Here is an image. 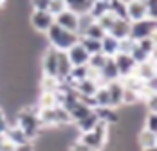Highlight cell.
<instances>
[{"label":"cell","instance_id":"obj_1","mask_svg":"<svg viewBox=\"0 0 157 151\" xmlns=\"http://www.w3.org/2000/svg\"><path fill=\"white\" fill-rule=\"evenodd\" d=\"M16 126L24 131V135L27 137V140H34L40 135V130H42V124L38 121V115H36V108H33L31 105L22 106L18 112H16Z\"/></svg>","mask_w":157,"mask_h":151},{"label":"cell","instance_id":"obj_2","mask_svg":"<svg viewBox=\"0 0 157 151\" xmlns=\"http://www.w3.org/2000/svg\"><path fill=\"white\" fill-rule=\"evenodd\" d=\"M109 133H110V126L103 121H98V124L94 126V130L79 133V138L83 144H87L89 148H92L94 151H103L107 142H109Z\"/></svg>","mask_w":157,"mask_h":151},{"label":"cell","instance_id":"obj_3","mask_svg":"<svg viewBox=\"0 0 157 151\" xmlns=\"http://www.w3.org/2000/svg\"><path fill=\"white\" fill-rule=\"evenodd\" d=\"M45 38H47V45L60 50V52H65L69 47H72L76 42H78V34L71 32V31L62 29L60 25L52 24V27L45 32Z\"/></svg>","mask_w":157,"mask_h":151},{"label":"cell","instance_id":"obj_4","mask_svg":"<svg viewBox=\"0 0 157 151\" xmlns=\"http://www.w3.org/2000/svg\"><path fill=\"white\" fill-rule=\"evenodd\" d=\"M157 34V20L155 18H143L137 22H130V32L128 38L132 42H139L143 38Z\"/></svg>","mask_w":157,"mask_h":151},{"label":"cell","instance_id":"obj_5","mask_svg":"<svg viewBox=\"0 0 157 151\" xmlns=\"http://www.w3.org/2000/svg\"><path fill=\"white\" fill-rule=\"evenodd\" d=\"M54 24V16L49 11H31L29 13V25L38 34H45Z\"/></svg>","mask_w":157,"mask_h":151},{"label":"cell","instance_id":"obj_6","mask_svg":"<svg viewBox=\"0 0 157 151\" xmlns=\"http://www.w3.org/2000/svg\"><path fill=\"white\" fill-rule=\"evenodd\" d=\"M58 52L52 47H45L40 58V67H42V74L44 76H56V67H58Z\"/></svg>","mask_w":157,"mask_h":151},{"label":"cell","instance_id":"obj_7","mask_svg":"<svg viewBox=\"0 0 157 151\" xmlns=\"http://www.w3.org/2000/svg\"><path fill=\"white\" fill-rule=\"evenodd\" d=\"M134 74L137 76V77L141 79V81H144V83H148V81L155 79V77H157V63H155V56L148 58V60L143 61V63H137V65H136V68H134Z\"/></svg>","mask_w":157,"mask_h":151},{"label":"cell","instance_id":"obj_8","mask_svg":"<svg viewBox=\"0 0 157 151\" xmlns=\"http://www.w3.org/2000/svg\"><path fill=\"white\" fill-rule=\"evenodd\" d=\"M65 56H67V60L71 61V65L72 67H83V65H87L89 63V52L81 47L79 42H76L72 47H69L67 50H65Z\"/></svg>","mask_w":157,"mask_h":151},{"label":"cell","instance_id":"obj_9","mask_svg":"<svg viewBox=\"0 0 157 151\" xmlns=\"http://www.w3.org/2000/svg\"><path fill=\"white\" fill-rule=\"evenodd\" d=\"M54 24L60 25L62 29L71 31V32L78 34V15L72 13V11H69V9H65V11H62L60 15L54 16Z\"/></svg>","mask_w":157,"mask_h":151},{"label":"cell","instance_id":"obj_10","mask_svg":"<svg viewBox=\"0 0 157 151\" xmlns=\"http://www.w3.org/2000/svg\"><path fill=\"white\" fill-rule=\"evenodd\" d=\"M143 18H148L144 0H130L126 4V20L128 22H137V20H143Z\"/></svg>","mask_w":157,"mask_h":151},{"label":"cell","instance_id":"obj_11","mask_svg":"<svg viewBox=\"0 0 157 151\" xmlns=\"http://www.w3.org/2000/svg\"><path fill=\"white\" fill-rule=\"evenodd\" d=\"M98 76H99V85H107L110 81H117L119 79V72L116 68L114 58H107L105 65L101 67V70L98 72Z\"/></svg>","mask_w":157,"mask_h":151},{"label":"cell","instance_id":"obj_12","mask_svg":"<svg viewBox=\"0 0 157 151\" xmlns=\"http://www.w3.org/2000/svg\"><path fill=\"white\" fill-rule=\"evenodd\" d=\"M114 63H116V68L119 72V77L128 74H134V68H136V61L132 60L130 54H116L114 56Z\"/></svg>","mask_w":157,"mask_h":151},{"label":"cell","instance_id":"obj_13","mask_svg":"<svg viewBox=\"0 0 157 151\" xmlns=\"http://www.w3.org/2000/svg\"><path fill=\"white\" fill-rule=\"evenodd\" d=\"M107 90H109L110 95V106L112 108H119L121 103H123V92H125V87L121 85V81H110L107 83Z\"/></svg>","mask_w":157,"mask_h":151},{"label":"cell","instance_id":"obj_14","mask_svg":"<svg viewBox=\"0 0 157 151\" xmlns=\"http://www.w3.org/2000/svg\"><path fill=\"white\" fill-rule=\"evenodd\" d=\"M98 119L103 122H107L109 126L114 124H119V112L117 108H112V106H105V108H94Z\"/></svg>","mask_w":157,"mask_h":151},{"label":"cell","instance_id":"obj_15","mask_svg":"<svg viewBox=\"0 0 157 151\" xmlns=\"http://www.w3.org/2000/svg\"><path fill=\"white\" fill-rule=\"evenodd\" d=\"M4 138H6V140H9L13 146H22V144L29 142V140H27V137L24 135V131H22L16 124L7 126V130L4 131Z\"/></svg>","mask_w":157,"mask_h":151},{"label":"cell","instance_id":"obj_16","mask_svg":"<svg viewBox=\"0 0 157 151\" xmlns=\"http://www.w3.org/2000/svg\"><path fill=\"white\" fill-rule=\"evenodd\" d=\"M128 32H130V22L126 18H117L112 25V29L109 31L110 36H114L116 40H125L128 38Z\"/></svg>","mask_w":157,"mask_h":151},{"label":"cell","instance_id":"obj_17","mask_svg":"<svg viewBox=\"0 0 157 151\" xmlns=\"http://www.w3.org/2000/svg\"><path fill=\"white\" fill-rule=\"evenodd\" d=\"M99 43H101V54H105L107 58H114L117 54V43H119V40H116L114 36H110L109 32L99 40Z\"/></svg>","mask_w":157,"mask_h":151},{"label":"cell","instance_id":"obj_18","mask_svg":"<svg viewBox=\"0 0 157 151\" xmlns=\"http://www.w3.org/2000/svg\"><path fill=\"white\" fill-rule=\"evenodd\" d=\"M94 4V0H65V6L69 11L76 13V15H85L90 11V6Z\"/></svg>","mask_w":157,"mask_h":151},{"label":"cell","instance_id":"obj_19","mask_svg":"<svg viewBox=\"0 0 157 151\" xmlns=\"http://www.w3.org/2000/svg\"><path fill=\"white\" fill-rule=\"evenodd\" d=\"M98 115H96V112L92 110L89 115H85L83 119H79V121L74 122V126H76V130H78L79 133H85V131H90V130H94V126L98 124Z\"/></svg>","mask_w":157,"mask_h":151},{"label":"cell","instance_id":"obj_20","mask_svg":"<svg viewBox=\"0 0 157 151\" xmlns=\"http://www.w3.org/2000/svg\"><path fill=\"white\" fill-rule=\"evenodd\" d=\"M71 68H72V65H71V61L67 60V56H65V52H58V67H56V77L60 79V81H65L67 79V76L71 72Z\"/></svg>","mask_w":157,"mask_h":151},{"label":"cell","instance_id":"obj_21","mask_svg":"<svg viewBox=\"0 0 157 151\" xmlns=\"http://www.w3.org/2000/svg\"><path fill=\"white\" fill-rule=\"evenodd\" d=\"M92 101H94V108L110 106V95H109V90H107V85L98 87V90H96L94 95H92Z\"/></svg>","mask_w":157,"mask_h":151},{"label":"cell","instance_id":"obj_22","mask_svg":"<svg viewBox=\"0 0 157 151\" xmlns=\"http://www.w3.org/2000/svg\"><path fill=\"white\" fill-rule=\"evenodd\" d=\"M137 144L141 146L143 149L144 148H157V133L148 131V130L143 128L139 131V135H137Z\"/></svg>","mask_w":157,"mask_h":151},{"label":"cell","instance_id":"obj_23","mask_svg":"<svg viewBox=\"0 0 157 151\" xmlns=\"http://www.w3.org/2000/svg\"><path fill=\"white\" fill-rule=\"evenodd\" d=\"M139 49H141L143 52L148 56V58H152V56H155V50H157V34L154 36H148V38H143L139 42H136Z\"/></svg>","mask_w":157,"mask_h":151},{"label":"cell","instance_id":"obj_24","mask_svg":"<svg viewBox=\"0 0 157 151\" xmlns=\"http://www.w3.org/2000/svg\"><path fill=\"white\" fill-rule=\"evenodd\" d=\"M62 81L56 77V76H44L40 79V92H56L60 88Z\"/></svg>","mask_w":157,"mask_h":151},{"label":"cell","instance_id":"obj_25","mask_svg":"<svg viewBox=\"0 0 157 151\" xmlns=\"http://www.w3.org/2000/svg\"><path fill=\"white\" fill-rule=\"evenodd\" d=\"M54 106H58L56 92H40L36 108H54Z\"/></svg>","mask_w":157,"mask_h":151},{"label":"cell","instance_id":"obj_26","mask_svg":"<svg viewBox=\"0 0 157 151\" xmlns=\"http://www.w3.org/2000/svg\"><path fill=\"white\" fill-rule=\"evenodd\" d=\"M78 42L81 43V47L89 52V56L101 52V43H99V40H92V38H87V36H79Z\"/></svg>","mask_w":157,"mask_h":151},{"label":"cell","instance_id":"obj_27","mask_svg":"<svg viewBox=\"0 0 157 151\" xmlns=\"http://www.w3.org/2000/svg\"><path fill=\"white\" fill-rule=\"evenodd\" d=\"M105 13H109V0H94V4L90 6L89 15L96 20V18H99V16L105 15Z\"/></svg>","mask_w":157,"mask_h":151},{"label":"cell","instance_id":"obj_28","mask_svg":"<svg viewBox=\"0 0 157 151\" xmlns=\"http://www.w3.org/2000/svg\"><path fill=\"white\" fill-rule=\"evenodd\" d=\"M109 11L116 18H126V4L119 0H109Z\"/></svg>","mask_w":157,"mask_h":151},{"label":"cell","instance_id":"obj_29","mask_svg":"<svg viewBox=\"0 0 157 151\" xmlns=\"http://www.w3.org/2000/svg\"><path fill=\"white\" fill-rule=\"evenodd\" d=\"M105 34H107V32L101 29V27L96 24V20H94V22H92V24H90V25L85 29V32H83L81 36H87V38H92V40H101Z\"/></svg>","mask_w":157,"mask_h":151},{"label":"cell","instance_id":"obj_30","mask_svg":"<svg viewBox=\"0 0 157 151\" xmlns=\"http://www.w3.org/2000/svg\"><path fill=\"white\" fill-rule=\"evenodd\" d=\"M116 20H117V18H116V16H114V15L109 11V13L101 15L99 18H96V24H98L101 29L105 31V32H109V31L112 29V25H114V22H116Z\"/></svg>","mask_w":157,"mask_h":151},{"label":"cell","instance_id":"obj_31","mask_svg":"<svg viewBox=\"0 0 157 151\" xmlns=\"http://www.w3.org/2000/svg\"><path fill=\"white\" fill-rule=\"evenodd\" d=\"M105 61H107V56H105V54H101V52H98V54H92V56L89 58L87 67H89L90 70L99 72V70H101V67L105 65Z\"/></svg>","mask_w":157,"mask_h":151},{"label":"cell","instance_id":"obj_32","mask_svg":"<svg viewBox=\"0 0 157 151\" xmlns=\"http://www.w3.org/2000/svg\"><path fill=\"white\" fill-rule=\"evenodd\" d=\"M143 128L148 130V131L157 133V113L155 112H146V115H144V126Z\"/></svg>","mask_w":157,"mask_h":151},{"label":"cell","instance_id":"obj_33","mask_svg":"<svg viewBox=\"0 0 157 151\" xmlns=\"http://www.w3.org/2000/svg\"><path fill=\"white\" fill-rule=\"evenodd\" d=\"M92 22H94V18L89 15V13H85V15H78V36H81V34L85 32V29H87Z\"/></svg>","mask_w":157,"mask_h":151},{"label":"cell","instance_id":"obj_34","mask_svg":"<svg viewBox=\"0 0 157 151\" xmlns=\"http://www.w3.org/2000/svg\"><path fill=\"white\" fill-rule=\"evenodd\" d=\"M137 103H139V95H137V92L125 88V92H123V103H121V105L134 106V105H137Z\"/></svg>","mask_w":157,"mask_h":151},{"label":"cell","instance_id":"obj_35","mask_svg":"<svg viewBox=\"0 0 157 151\" xmlns=\"http://www.w3.org/2000/svg\"><path fill=\"white\" fill-rule=\"evenodd\" d=\"M67 9V6H65V0H49V13L52 16L60 15L62 11H65Z\"/></svg>","mask_w":157,"mask_h":151},{"label":"cell","instance_id":"obj_36","mask_svg":"<svg viewBox=\"0 0 157 151\" xmlns=\"http://www.w3.org/2000/svg\"><path fill=\"white\" fill-rule=\"evenodd\" d=\"M134 43H136V42H132L130 38L119 40V43H117V52H119V54H130V50L134 49Z\"/></svg>","mask_w":157,"mask_h":151},{"label":"cell","instance_id":"obj_37","mask_svg":"<svg viewBox=\"0 0 157 151\" xmlns=\"http://www.w3.org/2000/svg\"><path fill=\"white\" fill-rule=\"evenodd\" d=\"M31 11H47L49 9V0H29Z\"/></svg>","mask_w":157,"mask_h":151},{"label":"cell","instance_id":"obj_38","mask_svg":"<svg viewBox=\"0 0 157 151\" xmlns=\"http://www.w3.org/2000/svg\"><path fill=\"white\" fill-rule=\"evenodd\" d=\"M69 151H94V149H92V148H89L87 144H83L81 140H78V138H76V140L69 146Z\"/></svg>","mask_w":157,"mask_h":151},{"label":"cell","instance_id":"obj_39","mask_svg":"<svg viewBox=\"0 0 157 151\" xmlns=\"http://www.w3.org/2000/svg\"><path fill=\"white\" fill-rule=\"evenodd\" d=\"M144 105H146V112H155L157 113V94L150 95V97L144 101Z\"/></svg>","mask_w":157,"mask_h":151},{"label":"cell","instance_id":"obj_40","mask_svg":"<svg viewBox=\"0 0 157 151\" xmlns=\"http://www.w3.org/2000/svg\"><path fill=\"white\" fill-rule=\"evenodd\" d=\"M7 126H9L7 115H6V112H4V106L0 105V135H4V131L7 130Z\"/></svg>","mask_w":157,"mask_h":151},{"label":"cell","instance_id":"obj_41","mask_svg":"<svg viewBox=\"0 0 157 151\" xmlns=\"http://www.w3.org/2000/svg\"><path fill=\"white\" fill-rule=\"evenodd\" d=\"M15 151H34V144L29 140V142H25V144H22V146H16Z\"/></svg>","mask_w":157,"mask_h":151},{"label":"cell","instance_id":"obj_42","mask_svg":"<svg viewBox=\"0 0 157 151\" xmlns=\"http://www.w3.org/2000/svg\"><path fill=\"white\" fill-rule=\"evenodd\" d=\"M15 148H16V146H13L9 140H6V138H4V142H2V146H0V151H15Z\"/></svg>","mask_w":157,"mask_h":151},{"label":"cell","instance_id":"obj_43","mask_svg":"<svg viewBox=\"0 0 157 151\" xmlns=\"http://www.w3.org/2000/svg\"><path fill=\"white\" fill-rule=\"evenodd\" d=\"M143 151H157V148H144Z\"/></svg>","mask_w":157,"mask_h":151},{"label":"cell","instance_id":"obj_44","mask_svg":"<svg viewBox=\"0 0 157 151\" xmlns=\"http://www.w3.org/2000/svg\"><path fill=\"white\" fill-rule=\"evenodd\" d=\"M4 6H6V0H0V9H2Z\"/></svg>","mask_w":157,"mask_h":151},{"label":"cell","instance_id":"obj_45","mask_svg":"<svg viewBox=\"0 0 157 151\" xmlns=\"http://www.w3.org/2000/svg\"><path fill=\"white\" fill-rule=\"evenodd\" d=\"M2 142H4V135H0V146H2Z\"/></svg>","mask_w":157,"mask_h":151},{"label":"cell","instance_id":"obj_46","mask_svg":"<svg viewBox=\"0 0 157 151\" xmlns=\"http://www.w3.org/2000/svg\"><path fill=\"white\" fill-rule=\"evenodd\" d=\"M119 2H123V4H128V2H130V0H119Z\"/></svg>","mask_w":157,"mask_h":151}]
</instances>
